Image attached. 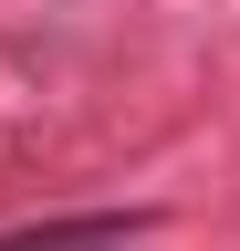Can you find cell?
I'll list each match as a JSON object with an SVG mask.
<instances>
[{"label":"cell","instance_id":"cell-1","mask_svg":"<svg viewBox=\"0 0 240 251\" xmlns=\"http://www.w3.org/2000/svg\"><path fill=\"white\" fill-rule=\"evenodd\" d=\"M157 230V209H94V220H42V230H0V251H126Z\"/></svg>","mask_w":240,"mask_h":251}]
</instances>
